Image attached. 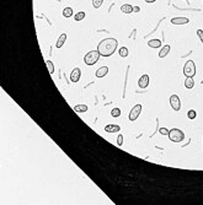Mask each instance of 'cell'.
<instances>
[{
	"mask_svg": "<svg viewBox=\"0 0 203 205\" xmlns=\"http://www.w3.org/2000/svg\"><path fill=\"white\" fill-rule=\"evenodd\" d=\"M118 42L116 38L108 37L102 39L97 45V51L102 57H111L114 53V51L117 49Z\"/></svg>",
	"mask_w": 203,
	"mask_h": 205,
	"instance_id": "obj_1",
	"label": "cell"
},
{
	"mask_svg": "<svg viewBox=\"0 0 203 205\" xmlns=\"http://www.w3.org/2000/svg\"><path fill=\"white\" fill-rule=\"evenodd\" d=\"M101 57V54L99 53L97 49H95V51H90L89 53L85 54L84 57V63L86 65H95L96 63L99 62V59Z\"/></svg>",
	"mask_w": 203,
	"mask_h": 205,
	"instance_id": "obj_2",
	"label": "cell"
},
{
	"mask_svg": "<svg viewBox=\"0 0 203 205\" xmlns=\"http://www.w3.org/2000/svg\"><path fill=\"white\" fill-rule=\"evenodd\" d=\"M169 139L172 143H181V141L185 139V134L182 130H180L177 128H172L171 130H169Z\"/></svg>",
	"mask_w": 203,
	"mask_h": 205,
	"instance_id": "obj_3",
	"label": "cell"
},
{
	"mask_svg": "<svg viewBox=\"0 0 203 205\" xmlns=\"http://www.w3.org/2000/svg\"><path fill=\"white\" fill-rule=\"evenodd\" d=\"M183 74L186 77H193L196 75V64L193 60H187L183 65Z\"/></svg>",
	"mask_w": 203,
	"mask_h": 205,
	"instance_id": "obj_4",
	"label": "cell"
},
{
	"mask_svg": "<svg viewBox=\"0 0 203 205\" xmlns=\"http://www.w3.org/2000/svg\"><path fill=\"white\" fill-rule=\"evenodd\" d=\"M142 104H136L134 107L131 109V112H129V120L131 122H134L138 119V117H139L140 112H142Z\"/></svg>",
	"mask_w": 203,
	"mask_h": 205,
	"instance_id": "obj_5",
	"label": "cell"
},
{
	"mask_svg": "<svg viewBox=\"0 0 203 205\" xmlns=\"http://www.w3.org/2000/svg\"><path fill=\"white\" fill-rule=\"evenodd\" d=\"M170 106L176 112L181 109V101H180L177 95H171V96H170Z\"/></svg>",
	"mask_w": 203,
	"mask_h": 205,
	"instance_id": "obj_6",
	"label": "cell"
},
{
	"mask_svg": "<svg viewBox=\"0 0 203 205\" xmlns=\"http://www.w3.org/2000/svg\"><path fill=\"white\" fill-rule=\"evenodd\" d=\"M148 85H149V76H148L146 74L142 75L140 79L138 80V86H139L140 89H146Z\"/></svg>",
	"mask_w": 203,
	"mask_h": 205,
	"instance_id": "obj_7",
	"label": "cell"
},
{
	"mask_svg": "<svg viewBox=\"0 0 203 205\" xmlns=\"http://www.w3.org/2000/svg\"><path fill=\"white\" fill-rule=\"evenodd\" d=\"M80 75H81V71H80L79 68L73 69L72 74H70V81L72 83H78V81L80 80Z\"/></svg>",
	"mask_w": 203,
	"mask_h": 205,
	"instance_id": "obj_8",
	"label": "cell"
},
{
	"mask_svg": "<svg viewBox=\"0 0 203 205\" xmlns=\"http://www.w3.org/2000/svg\"><path fill=\"white\" fill-rule=\"evenodd\" d=\"M190 22V20L187 17H183V16H180V17H174L171 19V24L172 25H186Z\"/></svg>",
	"mask_w": 203,
	"mask_h": 205,
	"instance_id": "obj_9",
	"label": "cell"
},
{
	"mask_svg": "<svg viewBox=\"0 0 203 205\" xmlns=\"http://www.w3.org/2000/svg\"><path fill=\"white\" fill-rule=\"evenodd\" d=\"M119 130H121V127L118 124H107L105 127V131H107V133H116Z\"/></svg>",
	"mask_w": 203,
	"mask_h": 205,
	"instance_id": "obj_10",
	"label": "cell"
},
{
	"mask_svg": "<svg viewBox=\"0 0 203 205\" xmlns=\"http://www.w3.org/2000/svg\"><path fill=\"white\" fill-rule=\"evenodd\" d=\"M107 72H108V68L107 66H101V68H99L97 70H96V77H104L105 75H107Z\"/></svg>",
	"mask_w": 203,
	"mask_h": 205,
	"instance_id": "obj_11",
	"label": "cell"
},
{
	"mask_svg": "<svg viewBox=\"0 0 203 205\" xmlns=\"http://www.w3.org/2000/svg\"><path fill=\"white\" fill-rule=\"evenodd\" d=\"M65 41H67V33H62L61 36H59L57 43H55V47H57V48H62L63 45H64V43H65Z\"/></svg>",
	"mask_w": 203,
	"mask_h": 205,
	"instance_id": "obj_12",
	"label": "cell"
},
{
	"mask_svg": "<svg viewBox=\"0 0 203 205\" xmlns=\"http://www.w3.org/2000/svg\"><path fill=\"white\" fill-rule=\"evenodd\" d=\"M148 45H149L150 48H160L161 47V41L160 39H149V42H148Z\"/></svg>",
	"mask_w": 203,
	"mask_h": 205,
	"instance_id": "obj_13",
	"label": "cell"
},
{
	"mask_svg": "<svg viewBox=\"0 0 203 205\" xmlns=\"http://www.w3.org/2000/svg\"><path fill=\"white\" fill-rule=\"evenodd\" d=\"M169 52H170V45L169 44L164 45V47L160 49V52H159V58H165L169 54Z\"/></svg>",
	"mask_w": 203,
	"mask_h": 205,
	"instance_id": "obj_14",
	"label": "cell"
},
{
	"mask_svg": "<svg viewBox=\"0 0 203 205\" xmlns=\"http://www.w3.org/2000/svg\"><path fill=\"white\" fill-rule=\"evenodd\" d=\"M87 109L89 108H87L86 104H75V106H74V111L78 113H85Z\"/></svg>",
	"mask_w": 203,
	"mask_h": 205,
	"instance_id": "obj_15",
	"label": "cell"
},
{
	"mask_svg": "<svg viewBox=\"0 0 203 205\" xmlns=\"http://www.w3.org/2000/svg\"><path fill=\"white\" fill-rule=\"evenodd\" d=\"M193 86H195V80H193V77H186V80H185V87L193 89Z\"/></svg>",
	"mask_w": 203,
	"mask_h": 205,
	"instance_id": "obj_16",
	"label": "cell"
},
{
	"mask_svg": "<svg viewBox=\"0 0 203 205\" xmlns=\"http://www.w3.org/2000/svg\"><path fill=\"white\" fill-rule=\"evenodd\" d=\"M121 11L123 14H132L133 12V6L129 5V4H124V5L121 6Z\"/></svg>",
	"mask_w": 203,
	"mask_h": 205,
	"instance_id": "obj_17",
	"label": "cell"
},
{
	"mask_svg": "<svg viewBox=\"0 0 203 205\" xmlns=\"http://www.w3.org/2000/svg\"><path fill=\"white\" fill-rule=\"evenodd\" d=\"M63 16H64V17H72V16H73V9H72V7H64Z\"/></svg>",
	"mask_w": 203,
	"mask_h": 205,
	"instance_id": "obj_18",
	"label": "cell"
},
{
	"mask_svg": "<svg viewBox=\"0 0 203 205\" xmlns=\"http://www.w3.org/2000/svg\"><path fill=\"white\" fill-rule=\"evenodd\" d=\"M85 19V12L84 11H79L75 14V16H74V20L75 21H81Z\"/></svg>",
	"mask_w": 203,
	"mask_h": 205,
	"instance_id": "obj_19",
	"label": "cell"
},
{
	"mask_svg": "<svg viewBox=\"0 0 203 205\" xmlns=\"http://www.w3.org/2000/svg\"><path fill=\"white\" fill-rule=\"evenodd\" d=\"M118 53H119V55H121L122 58H126V57H128V48L127 47H121L119 48V51H118Z\"/></svg>",
	"mask_w": 203,
	"mask_h": 205,
	"instance_id": "obj_20",
	"label": "cell"
},
{
	"mask_svg": "<svg viewBox=\"0 0 203 205\" xmlns=\"http://www.w3.org/2000/svg\"><path fill=\"white\" fill-rule=\"evenodd\" d=\"M46 65H47V68H48L49 74H53L54 72V64L52 63V60H46Z\"/></svg>",
	"mask_w": 203,
	"mask_h": 205,
	"instance_id": "obj_21",
	"label": "cell"
},
{
	"mask_svg": "<svg viewBox=\"0 0 203 205\" xmlns=\"http://www.w3.org/2000/svg\"><path fill=\"white\" fill-rule=\"evenodd\" d=\"M111 116L113 118H118L121 116V109L119 108H112V111H111Z\"/></svg>",
	"mask_w": 203,
	"mask_h": 205,
	"instance_id": "obj_22",
	"label": "cell"
},
{
	"mask_svg": "<svg viewBox=\"0 0 203 205\" xmlns=\"http://www.w3.org/2000/svg\"><path fill=\"white\" fill-rule=\"evenodd\" d=\"M196 116H197V113H196V111H193V109H190V111L187 112V117H188V119H191V120L195 119Z\"/></svg>",
	"mask_w": 203,
	"mask_h": 205,
	"instance_id": "obj_23",
	"label": "cell"
},
{
	"mask_svg": "<svg viewBox=\"0 0 203 205\" xmlns=\"http://www.w3.org/2000/svg\"><path fill=\"white\" fill-rule=\"evenodd\" d=\"M102 4H104V0H92V6H94L95 9L101 7Z\"/></svg>",
	"mask_w": 203,
	"mask_h": 205,
	"instance_id": "obj_24",
	"label": "cell"
},
{
	"mask_svg": "<svg viewBox=\"0 0 203 205\" xmlns=\"http://www.w3.org/2000/svg\"><path fill=\"white\" fill-rule=\"evenodd\" d=\"M117 145L118 146H122L123 145V135H121V134L117 136Z\"/></svg>",
	"mask_w": 203,
	"mask_h": 205,
	"instance_id": "obj_25",
	"label": "cell"
},
{
	"mask_svg": "<svg viewBox=\"0 0 203 205\" xmlns=\"http://www.w3.org/2000/svg\"><path fill=\"white\" fill-rule=\"evenodd\" d=\"M159 131H160L161 135H169V130L166 129V128H160Z\"/></svg>",
	"mask_w": 203,
	"mask_h": 205,
	"instance_id": "obj_26",
	"label": "cell"
},
{
	"mask_svg": "<svg viewBox=\"0 0 203 205\" xmlns=\"http://www.w3.org/2000/svg\"><path fill=\"white\" fill-rule=\"evenodd\" d=\"M197 36H198V37H200L201 42L203 43V31H202V30H197Z\"/></svg>",
	"mask_w": 203,
	"mask_h": 205,
	"instance_id": "obj_27",
	"label": "cell"
},
{
	"mask_svg": "<svg viewBox=\"0 0 203 205\" xmlns=\"http://www.w3.org/2000/svg\"><path fill=\"white\" fill-rule=\"evenodd\" d=\"M133 11H134V12H139L140 11V7L139 6H134V7H133Z\"/></svg>",
	"mask_w": 203,
	"mask_h": 205,
	"instance_id": "obj_28",
	"label": "cell"
},
{
	"mask_svg": "<svg viewBox=\"0 0 203 205\" xmlns=\"http://www.w3.org/2000/svg\"><path fill=\"white\" fill-rule=\"evenodd\" d=\"M145 3H148V4H151V3H155L156 0H144Z\"/></svg>",
	"mask_w": 203,
	"mask_h": 205,
	"instance_id": "obj_29",
	"label": "cell"
},
{
	"mask_svg": "<svg viewBox=\"0 0 203 205\" xmlns=\"http://www.w3.org/2000/svg\"><path fill=\"white\" fill-rule=\"evenodd\" d=\"M186 1H188V0H186Z\"/></svg>",
	"mask_w": 203,
	"mask_h": 205,
	"instance_id": "obj_30",
	"label": "cell"
}]
</instances>
